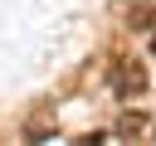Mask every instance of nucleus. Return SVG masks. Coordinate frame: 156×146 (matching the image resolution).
Here are the masks:
<instances>
[{"mask_svg": "<svg viewBox=\"0 0 156 146\" xmlns=\"http://www.w3.org/2000/svg\"><path fill=\"white\" fill-rule=\"evenodd\" d=\"M141 88H146L141 63H117V68H112V92H117V97H136Z\"/></svg>", "mask_w": 156, "mask_h": 146, "instance_id": "1", "label": "nucleus"}, {"mask_svg": "<svg viewBox=\"0 0 156 146\" xmlns=\"http://www.w3.org/2000/svg\"><path fill=\"white\" fill-rule=\"evenodd\" d=\"M141 127H146L141 117H122V122H117V131H127V136H132V131H141Z\"/></svg>", "mask_w": 156, "mask_h": 146, "instance_id": "2", "label": "nucleus"}, {"mask_svg": "<svg viewBox=\"0 0 156 146\" xmlns=\"http://www.w3.org/2000/svg\"><path fill=\"white\" fill-rule=\"evenodd\" d=\"M151 49H156V44H151Z\"/></svg>", "mask_w": 156, "mask_h": 146, "instance_id": "3", "label": "nucleus"}]
</instances>
